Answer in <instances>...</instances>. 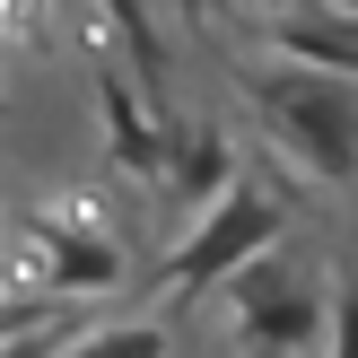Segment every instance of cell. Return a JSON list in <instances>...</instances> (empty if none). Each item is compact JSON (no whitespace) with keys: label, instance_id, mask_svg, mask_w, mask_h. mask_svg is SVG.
I'll use <instances>...</instances> for the list:
<instances>
[{"label":"cell","instance_id":"cell-1","mask_svg":"<svg viewBox=\"0 0 358 358\" xmlns=\"http://www.w3.org/2000/svg\"><path fill=\"white\" fill-rule=\"evenodd\" d=\"M245 96L271 122V140H289V157H306L315 184H358V87L350 79L289 62V70H262Z\"/></svg>","mask_w":358,"mask_h":358},{"label":"cell","instance_id":"cell-2","mask_svg":"<svg viewBox=\"0 0 358 358\" xmlns=\"http://www.w3.org/2000/svg\"><path fill=\"white\" fill-rule=\"evenodd\" d=\"M280 227H289V219H280V201H271L262 184H245V175H236V184L219 192V210H201V219L184 227V245L166 254V271H157V280H166L175 297L227 289V280H245L254 262L280 254Z\"/></svg>","mask_w":358,"mask_h":358},{"label":"cell","instance_id":"cell-3","mask_svg":"<svg viewBox=\"0 0 358 358\" xmlns=\"http://www.w3.org/2000/svg\"><path fill=\"white\" fill-rule=\"evenodd\" d=\"M227 315H236V332L254 350H297V341L324 332L332 297H324V280H315L306 262L271 254V262H254L245 280H227Z\"/></svg>","mask_w":358,"mask_h":358},{"label":"cell","instance_id":"cell-4","mask_svg":"<svg viewBox=\"0 0 358 358\" xmlns=\"http://www.w3.org/2000/svg\"><path fill=\"white\" fill-rule=\"evenodd\" d=\"M271 44L289 52L297 70H324V79H350L358 87V17L350 9H289L271 27Z\"/></svg>","mask_w":358,"mask_h":358},{"label":"cell","instance_id":"cell-5","mask_svg":"<svg viewBox=\"0 0 358 358\" xmlns=\"http://www.w3.org/2000/svg\"><path fill=\"white\" fill-rule=\"evenodd\" d=\"M62 358H166V324H87Z\"/></svg>","mask_w":358,"mask_h":358},{"label":"cell","instance_id":"cell-6","mask_svg":"<svg viewBox=\"0 0 358 358\" xmlns=\"http://www.w3.org/2000/svg\"><path fill=\"white\" fill-rule=\"evenodd\" d=\"M70 341H79V324H70V315H52V324H35V332H17V341H0V358H62Z\"/></svg>","mask_w":358,"mask_h":358},{"label":"cell","instance_id":"cell-7","mask_svg":"<svg viewBox=\"0 0 358 358\" xmlns=\"http://www.w3.org/2000/svg\"><path fill=\"white\" fill-rule=\"evenodd\" d=\"M332 297H341V315H332V324H341V350L332 358H358V280H341Z\"/></svg>","mask_w":358,"mask_h":358}]
</instances>
